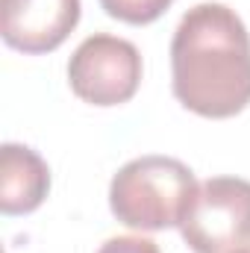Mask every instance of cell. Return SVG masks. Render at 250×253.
<instances>
[{
    "label": "cell",
    "instance_id": "cell-5",
    "mask_svg": "<svg viewBox=\"0 0 250 253\" xmlns=\"http://www.w3.org/2000/svg\"><path fill=\"white\" fill-rule=\"evenodd\" d=\"M80 0H0V36L21 53H50L80 24Z\"/></svg>",
    "mask_w": 250,
    "mask_h": 253
},
{
    "label": "cell",
    "instance_id": "cell-6",
    "mask_svg": "<svg viewBox=\"0 0 250 253\" xmlns=\"http://www.w3.org/2000/svg\"><path fill=\"white\" fill-rule=\"evenodd\" d=\"M50 191L47 162L27 144L0 147V212L3 215H30L36 212Z\"/></svg>",
    "mask_w": 250,
    "mask_h": 253
},
{
    "label": "cell",
    "instance_id": "cell-7",
    "mask_svg": "<svg viewBox=\"0 0 250 253\" xmlns=\"http://www.w3.org/2000/svg\"><path fill=\"white\" fill-rule=\"evenodd\" d=\"M174 0H100V6L106 9L109 18H118L124 24H153L156 18H162L168 12Z\"/></svg>",
    "mask_w": 250,
    "mask_h": 253
},
{
    "label": "cell",
    "instance_id": "cell-1",
    "mask_svg": "<svg viewBox=\"0 0 250 253\" xmlns=\"http://www.w3.org/2000/svg\"><path fill=\"white\" fill-rule=\"evenodd\" d=\"M171 88L188 112L233 118L250 103V33L224 3L191 6L171 42Z\"/></svg>",
    "mask_w": 250,
    "mask_h": 253
},
{
    "label": "cell",
    "instance_id": "cell-2",
    "mask_svg": "<svg viewBox=\"0 0 250 253\" xmlns=\"http://www.w3.org/2000/svg\"><path fill=\"white\" fill-rule=\"evenodd\" d=\"M197 180L186 162L174 156H138L112 177L109 206L129 230H168L180 227Z\"/></svg>",
    "mask_w": 250,
    "mask_h": 253
},
{
    "label": "cell",
    "instance_id": "cell-4",
    "mask_svg": "<svg viewBox=\"0 0 250 253\" xmlns=\"http://www.w3.org/2000/svg\"><path fill=\"white\" fill-rule=\"evenodd\" d=\"M68 83L71 91L91 106L126 103L141 83V53L126 39L94 33L74 50Z\"/></svg>",
    "mask_w": 250,
    "mask_h": 253
},
{
    "label": "cell",
    "instance_id": "cell-3",
    "mask_svg": "<svg viewBox=\"0 0 250 253\" xmlns=\"http://www.w3.org/2000/svg\"><path fill=\"white\" fill-rule=\"evenodd\" d=\"M183 242L194 253H239L250 248V183L242 177H212L191 194Z\"/></svg>",
    "mask_w": 250,
    "mask_h": 253
},
{
    "label": "cell",
    "instance_id": "cell-8",
    "mask_svg": "<svg viewBox=\"0 0 250 253\" xmlns=\"http://www.w3.org/2000/svg\"><path fill=\"white\" fill-rule=\"evenodd\" d=\"M97 253H159V245L141 236H115L103 242Z\"/></svg>",
    "mask_w": 250,
    "mask_h": 253
},
{
    "label": "cell",
    "instance_id": "cell-9",
    "mask_svg": "<svg viewBox=\"0 0 250 253\" xmlns=\"http://www.w3.org/2000/svg\"><path fill=\"white\" fill-rule=\"evenodd\" d=\"M239 253H250V248H245V251H239Z\"/></svg>",
    "mask_w": 250,
    "mask_h": 253
}]
</instances>
